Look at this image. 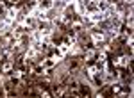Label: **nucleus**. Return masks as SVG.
Masks as SVG:
<instances>
[{
  "label": "nucleus",
  "instance_id": "nucleus-1",
  "mask_svg": "<svg viewBox=\"0 0 134 98\" xmlns=\"http://www.w3.org/2000/svg\"><path fill=\"white\" fill-rule=\"evenodd\" d=\"M102 18H104V13H102V11H100V13L97 11V13H93L91 16H90V20H91V21H98V20H102Z\"/></svg>",
  "mask_w": 134,
  "mask_h": 98
}]
</instances>
